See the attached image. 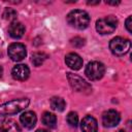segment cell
<instances>
[{
    "mask_svg": "<svg viewBox=\"0 0 132 132\" xmlns=\"http://www.w3.org/2000/svg\"><path fill=\"white\" fill-rule=\"evenodd\" d=\"M65 62L68 67H70L73 70H78L82 66V59L80 58L79 55L75 53H69L65 57Z\"/></svg>",
    "mask_w": 132,
    "mask_h": 132,
    "instance_id": "7c38bea8",
    "label": "cell"
},
{
    "mask_svg": "<svg viewBox=\"0 0 132 132\" xmlns=\"http://www.w3.org/2000/svg\"><path fill=\"white\" fill-rule=\"evenodd\" d=\"M85 73L89 79L98 80L103 77V75L105 73V66L103 65V63H101L99 61H92V62L88 63Z\"/></svg>",
    "mask_w": 132,
    "mask_h": 132,
    "instance_id": "5b68a950",
    "label": "cell"
},
{
    "mask_svg": "<svg viewBox=\"0 0 132 132\" xmlns=\"http://www.w3.org/2000/svg\"><path fill=\"white\" fill-rule=\"evenodd\" d=\"M67 122L68 124L71 126V127H76L77 124H78V117H77V113L76 112H69L67 114Z\"/></svg>",
    "mask_w": 132,
    "mask_h": 132,
    "instance_id": "d6986e66",
    "label": "cell"
},
{
    "mask_svg": "<svg viewBox=\"0 0 132 132\" xmlns=\"http://www.w3.org/2000/svg\"><path fill=\"white\" fill-rule=\"evenodd\" d=\"M20 121L21 123L23 124V126L27 129H32L35 125H36V122H37V118H36V114L35 112L33 111H25L21 114L20 117Z\"/></svg>",
    "mask_w": 132,
    "mask_h": 132,
    "instance_id": "8fae6325",
    "label": "cell"
},
{
    "mask_svg": "<svg viewBox=\"0 0 132 132\" xmlns=\"http://www.w3.org/2000/svg\"><path fill=\"white\" fill-rule=\"evenodd\" d=\"M30 100L28 98H19L13 99L3 104H0V116H11L15 114L26 107H28Z\"/></svg>",
    "mask_w": 132,
    "mask_h": 132,
    "instance_id": "6da1fadb",
    "label": "cell"
},
{
    "mask_svg": "<svg viewBox=\"0 0 132 132\" xmlns=\"http://www.w3.org/2000/svg\"><path fill=\"white\" fill-rule=\"evenodd\" d=\"M131 47V41L127 38L123 37H114L109 42V48L111 53L118 57H122L126 55Z\"/></svg>",
    "mask_w": 132,
    "mask_h": 132,
    "instance_id": "3957f363",
    "label": "cell"
},
{
    "mask_svg": "<svg viewBox=\"0 0 132 132\" xmlns=\"http://www.w3.org/2000/svg\"><path fill=\"white\" fill-rule=\"evenodd\" d=\"M25 33V27L22 23L20 22H13L9 25L8 27V34L12 37V38H21Z\"/></svg>",
    "mask_w": 132,
    "mask_h": 132,
    "instance_id": "5bb4252c",
    "label": "cell"
},
{
    "mask_svg": "<svg viewBox=\"0 0 132 132\" xmlns=\"http://www.w3.org/2000/svg\"><path fill=\"white\" fill-rule=\"evenodd\" d=\"M100 3V1H88V4L89 5H94V4H99Z\"/></svg>",
    "mask_w": 132,
    "mask_h": 132,
    "instance_id": "603a6c76",
    "label": "cell"
},
{
    "mask_svg": "<svg viewBox=\"0 0 132 132\" xmlns=\"http://www.w3.org/2000/svg\"><path fill=\"white\" fill-rule=\"evenodd\" d=\"M11 75L16 80H26L30 75V69L25 64H19L12 68Z\"/></svg>",
    "mask_w": 132,
    "mask_h": 132,
    "instance_id": "9c48e42d",
    "label": "cell"
},
{
    "mask_svg": "<svg viewBox=\"0 0 132 132\" xmlns=\"http://www.w3.org/2000/svg\"><path fill=\"white\" fill-rule=\"evenodd\" d=\"M36 132H50L48 130H45V129H38Z\"/></svg>",
    "mask_w": 132,
    "mask_h": 132,
    "instance_id": "cb8c5ba5",
    "label": "cell"
},
{
    "mask_svg": "<svg viewBox=\"0 0 132 132\" xmlns=\"http://www.w3.org/2000/svg\"><path fill=\"white\" fill-rule=\"evenodd\" d=\"M42 123L48 127V128H55L56 127V124H57V118L54 113H51L48 111L44 112L43 116H42Z\"/></svg>",
    "mask_w": 132,
    "mask_h": 132,
    "instance_id": "9a60e30c",
    "label": "cell"
},
{
    "mask_svg": "<svg viewBox=\"0 0 132 132\" xmlns=\"http://www.w3.org/2000/svg\"><path fill=\"white\" fill-rule=\"evenodd\" d=\"M8 56L9 58L12 60V61H22L26 55H27V52H26V47L23 43H20V42H13L11 43L9 46H8Z\"/></svg>",
    "mask_w": 132,
    "mask_h": 132,
    "instance_id": "52a82bcc",
    "label": "cell"
},
{
    "mask_svg": "<svg viewBox=\"0 0 132 132\" xmlns=\"http://www.w3.org/2000/svg\"><path fill=\"white\" fill-rule=\"evenodd\" d=\"M126 29L129 33H132V16H128L126 20Z\"/></svg>",
    "mask_w": 132,
    "mask_h": 132,
    "instance_id": "44dd1931",
    "label": "cell"
},
{
    "mask_svg": "<svg viewBox=\"0 0 132 132\" xmlns=\"http://www.w3.org/2000/svg\"><path fill=\"white\" fill-rule=\"evenodd\" d=\"M47 59V55L44 54V53H41V52H36L32 55V63L34 66H40L45 60Z\"/></svg>",
    "mask_w": 132,
    "mask_h": 132,
    "instance_id": "e0dca14e",
    "label": "cell"
},
{
    "mask_svg": "<svg viewBox=\"0 0 132 132\" xmlns=\"http://www.w3.org/2000/svg\"><path fill=\"white\" fill-rule=\"evenodd\" d=\"M80 129L82 132H98L96 119L92 116H86L80 123Z\"/></svg>",
    "mask_w": 132,
    "mask_h": 132,
    "instance_id": "30bf717a",
    "label": "cell"
},
{
    "mask_svg": "<svg viewBox=\"0 0 132 132\" xmlns=\"http://www.w3.org/2000/svg\"><path fill=\"white\" fill-rule=\"evenodd\" d=\"M118 26V20L113 15L101 18L96 22V30L100 34H111Z\"/></svg>",
    "mask_w": 132,
    "mask_h": 132,
    "instance_id": "277c9868",
    "label": "cell"
},
{
    "mask_svg": "<svg viewBox=\"0 0 132 132\" xmlns=\"http://www.w3.org/2000/svg\"><path fill=\"white\" fill-rule=\"evenodd\" d=\"M119 132H125V131H124V130H121V131H119Z\"/></svg>",
    "mask_w": 132,
    "mask_h": 132,
    "instance_id": "484cf974",
    "label": "cell"
},
{
    "mask_svg": "<svg viewBox=\"0 0 132 132\" xmlns=\"http://www.w3.org/2000/svg\"><path fill=\"white\" fill-rule=\"evenodd\" d=\"M67 22L68 24L76 29L82 30L86 29L90 24V15L87 11L80 10V9H74L71 10L67 14Z\"/></svg>",
    "mask_w": 132,
    "mask_h": 132,
    "instance_id": "7a4b0ae2",
    "label": "cell"
},
{
    "mask_svg": "<svg viewBox=\"0 0 132 132\" xmlns=\"http://www.w3.org/2000/svg\"><path fill=\"white\" fill-rule=\"evenodd\" d=\"M67 78L68 81L70 84V86L72 87L73 90H75L76 92H80V93H86L89 94L92 91V87L91 85H89L82 77H80L77 74H73V73H67Z\"/></svg>",
    "mask_w": 132,
    "mask_h": 132,
    "instance_id": "8992f818",
    "label": "cell"
},
{
    "mask_svg": "<svg viewBox=\"0 0 132 132\" xmlns=\"http://www.w3.org/2000/svg\"><path fill=\"white\" fill-rule=\"evenodd\" d=\"M16 16H18V13H16V11L14 9H12V8H5V10L3 12V18L5 20L13 23V22H15Z\"/></svg>",
    "mask_w": 132,
    "mask_h": 132,
    "instance_id": "ac0fdd59",
    "label": "cell"
},
{
    "mask_svg": "<svg viewBox=\"0 0 132 132\" xmlns=\"http://www.w3.org/2000/svg\"><path fill=\"white\" fill-rule=\"evenodd\" d=\"M107 4H111V5H118L120 4V1H106Z\"/></svg>",
    "mask_w": 132,
    "mask_h": 132,
    "instance_id": "7402d4cb",
    "label": "cell"
},
{
    "mask_svg": "<svg viewBox=\"0 0 132 132\" xmlns=\"http://www.w3.org/2000/svg\"><path fill=\"white\" fill-rule=\"evenodd\" d=\"M70 43H71L73 46L81 47V46L85 44V39H84V38H81V37L76 36V37H74V38H72V39L70 40Z\"/></svg>",
    "mask_w": 132,
    "mask_h": 132,
    "instance_id": "ffe728a7",
    "label": "cell"
},
{
    "mask_svg": "<svg viewBox=\"0 0 132 132\" xmlns=\"http://www.w3.org/2000/svg\"><path fill=\"white\" fill-rule=\"evenodd\" d=\"M2 74H3V68L0 66V77L2 76Z\"/></svg>",
    "mask_w": 132,
    "mask_h": 132,
    "instance_id": "d4e9b609",
    "label": "cell"
},
{
    "mask_svg": "<svg viewBox=\"0 0 132 132\" xmlns=\"http://www.w3.org/2000/svg\"><path fill=\"white\" fill-rule=\"evenodd\" d=\"M0 132H22L18 123L12 119H5L0 123Z\"/></svg>",
    "mask_w": 132,
    "mask_h": 132,
    "instance_id": "4fadbf2b",
    "label": "cell"
},
{
    "mask_svg": "<svg viewBox=\"0 0 132 132\" xmlns=\"http://www.w3.org/2000/svg\"><path fill=\"white\" fill-rule=\"evenodd\" d=\"M121 121L120 113L114 109H108L102 114V124L104 127L112 128L116 127Z\"/></svg>",
    "mask_w": 132,
    "mask_h": 132,
    "instance_id": "ba28073f",
    "label": "cell"
},
{
    "mask_svg": "<svg viewBox=\"0 0 132 132\" xmlns=\"http://www.w3.org/2000/svg\"><path fill=\"white\" fill-rule=\"evenodd\" d=\"M51 106L53 109L58 110V111H63L65 109L66 103L63 98L61 97H53L51 99Z\"/></svg>",
    "mask_w": 132,
    "mask_h": 132,
    "instance_id": "2e32d148",
    "label": "cell"
}]
</instances>
